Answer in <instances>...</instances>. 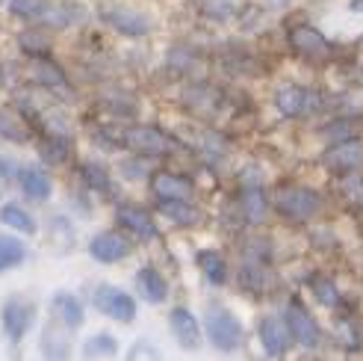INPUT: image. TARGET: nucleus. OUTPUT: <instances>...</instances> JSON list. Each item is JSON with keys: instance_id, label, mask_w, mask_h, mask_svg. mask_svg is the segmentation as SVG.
<instances>
[{"instance_id": "nucleus-39", "label": "nucleus", "mask_w": 363, "mask_h": 361, "mask_svg": "<svg viewBox=\"0 0 363 361\" xmlns=\"http://www.w3.org/2000/svg\"><path fill=\"white\" fill-rule=\"evenodd\" d=\"M349 9L352 12H363V0H349Z\"/></svg>"}, {"instance_id": "nucleus-40", "label": "nucleus", "mask_w": 363, "mask_h": 361, "mask_svg": "<svg viewBox=\"0 0 363 361\" xmlns=\"http://www.w3.org/2000/svg\"><path fill=\"white\" fill-rule=\"evenodd\" d=\"M269 4H272V6H284V4H286V0H269Z\"/></svg>"}, {"instance_id": "nucleus-13", "label": "nucleus", "mask_w": 363, "mask_h": 361, "mask_svg": "<svg viewBox=\"0 0 363 361\" xmlns=\"http://www.w3.org/2000/svg\"><path fill=\"white\" fill-rule=\"evenodd\" d=\"M101 18H104V24L110 27V30H116L118 36H127V39H142V36H148L151 30H154V21L145 12H139V9H133V6H106L104 12H101Z\"/></svg>"}, {"instance_id": "nucleus-28", "label": "nucleus", "mask_w": 363, "mask_h": 361, "mask_svg": "<svg viewBox=\"0 0 363 361\" xmlns=\"http://www.w3.org/2000/svg\"><path fill=\"white\" fill-rule=\"evenodd\" d=\"M27 246L15 234H0V273H9L18 264H24Z\"/></svg>"}, {"instance_id": "nucleus-23", "label": "nucleus", "mask_w": 363, "mask_h": 361, "mask_svg": "<svg viewBox=\"0 0 363 361\" xmlns=\"http://www.w3.org/2000/svg\"><path fill=\"white\" fill-rule=\"evenodd\" d=\"M157 210L172 220L174 225H195L201 222V208L192 198H157Z\"/></svg>"}, {"instance_id": "nucleus-42", "label": "nucleus", "mask_w": 363, "mask_h": 361, "mask_svg": "<svg viewBox=\"0 0 363 361\" xmlns=\"http://www.w3.org/2000/svg\"><path fill=\"white\" fill-rule=\"evenodd\" d=\"M0 166H4V160H0Z\"/></svg>"}, {"instance_id": "nucleus-4", "label": "nucleus", "mask_w": 363, "mask_h": 361, "mask_svg": "<svg viewBox=\"0 0 363 361\" xmlns=\"http://www.w3.org/2000/svg\"><path fill=\"white\" fill-rule=\"evenodd\" d=\"M286 45H289V50H293L296 57L311 60V63H328V60H334V50H337L328 36H325L319 27L307 24V21L289 24Z\"/></svg>"}, {"instance_id": "nucleus-15", "label": "nucleus", "mask_w": 363, "mask_h": 361, "mask_svg": "<svg viewBox=\"0 0 363 361\" xmlns=\"http://www.w3.org/2000/svg\"><path fill=\"white\" fill-rule=\"evenodd\" d=\"M116 220L124 231H130L136 240L142 243H148V240H157V222H154V216L145 210L142 205H133V202H121L116 205Z\"/></svg>"}, {"instance_id": "nucleus-5", "label": "nucleus", "mask_w": 363, "mask_h": 361, "mask_svg": "<svg viewBox=\"0 0 363 361\" xmlns=\"http://www.w3.org/2000/svg\"><path fill=\"white\" fill-rule=\"evenodd\" d=\"M325 107V95L301 83H284L275 89V110L284 119H311Z\"/></svg>"}, {"instance_id": "nucleus-19", "label": "nucleus", "mask_w": 363, "mask_h": 361, "mask_svg": "<svg viewBox=\"0 0 363 361\" xmlns=\"http://www.w3.org/2000/svg\"><path fill=\"white\" fill-rule=\"evenodd\" d=\"M133 284H136V293L148 305H162L169 299V281L157 266H139Z\"/></svg>"}, {"instance_id": "nucleus-41", "label": "nucleus", "mask_w": 363, "mask_h": 361, "mask_svg": "<svg viewBox=\"0 0 363 361\" xmlns=\"http://www.w3.org/2000/svg\"><path fill=\"white\" fill-rule=\"evenodd\" d=\"M0 86H4V71H0Z\"/></svg>"}, {"instance_id": "nucleus-14", "label": "nucleus", "mask_w": 363, "mask_h": 361, "mask_svg": "<svg viewBox=\"0 0 363 361\" xmlns=\"http://www.w3.org/2000/svg\"><path fill=\"white\" fill-rule=\"evenodd\" d=\"M169 326H172V335H174L180 350H189V352L201 350L207 335L201 329V323H198V317L186 308V305H174L169 311Z\"/></svg>"}, {"instance_id": "nucleus-32", "label": "nucleus", "mask_w": 363, "mask_h": 361, "mask_svg": "<svg viewBox=\"0 0 363 361\" xmlns=\"http://www.w3.org/2000/svg\"><path fill=\"white\" fill-rule=\"evenodd\" d=\"M337 335H340V344L346 347V350H360V347H363V326H360V320H357V317L342 314Z\"/></svg>"}, {"instance_id": "nucleus-3", "label": "nucleus", "mask_w": 363, "mask_h": 361, "mask_svg": "<svg viewBox=\"0 0 363 361\" xmlns=\"http://www.w3.org/2000/svg\"><path fill=\"white\" fill-rule=\"evenodd\" d=\"M204 335L213 344V350H219L225 355L242 350L245 344V329L240 317L233 314L230 308H225L222 302H210L207 305V314H204Z\"/></svg>"}, {"instance_id": "nucleus-22", "label": "nucleus", "mask_w": 363, "mask_h": 361, "mask_svg": "<svg viewBox=\"0 0 363 361\" xmlns=\"http://www.w3.org/2000/svg\"><path fill=\"white\" fill-rule=\"evenodd\" d=\"M50 317L60 320V323H65L68 329H80L83 320H86L83 302H80L74 293H68V291L53 293V299H50Z\"/></svg>"}, {"instance_id": "nucleus-27", "label": "nucleus", "mask_w": 363, "mask_h": 361, "mask_svg": "<svg viewBox=\"0 0 363 361\" xmlns=\"http://www.w3.org/2000/svg\"><path fill=\"white\" fill-rule=\"evenodd\" d=\"M0 222H4L6 228H12V231H18V234H24V237H33V234L39 231V225H35V220H33V213L24 210L21 205H15V202L0 208Z\"/></svg>"}, {"instance_id": "nucleus-20", "label": "nucleus", "mask_w": 363, "mask_h": 361, "mask_svg": "<svg viewBox=\"0 0 363 361\" xmlns=\"http://www.w3.org/2000/svg\"><path fill=\"white\" fill-rule=\"evenodd\" d=\"M18 187H21V193L30 198V202H48L50 193H53L50 175L35 163H27V166L18 169Z\"/></svg>"}, {"instance_id": "nucleus-26", "label": "nucleus", "mask_w": 363, "mask_h": 361, "mask_svg": "<svg viewBox=\"0 0 363 361\" xmlns=\"http://www.w3.org/2000/svg\"><path fill=\"white\" fill-rule=\"evenodd\" d=\"M33 77L39 80L45 89H50V92H62V89L68 86V77H65V71L53 63L50 57H39V60H33Z\"/></svg>"}, {"instance_id": "nucleus-10", "label": "nucleus", "mask_w": 363, "mask_h": 361, "mask_svg": "<svg viewBox=\"0 0 363 361\" xmlns=\"http://www.w3.org/2000/svg\"><path fill=\"white\" fill-rule=\"evenodd\" d=\"M92 305H95V311H101L104 317H110L116 323L136 320V299L116 284H98L92 291Z\"/></svg>"}, {"instance_id": "nucleus-1", "label": "nucleus", "mask_w": 363, "mask_h": 361, "mask_svg": "<svg viewBox=\"0 0 363 361\" xmlns=\"http://www.w3.org/2000/svg\"><path fill=\"white\" fill-rule=\"evenodd\" d=\"M272 208H275L278 216H284L286 222L307 225L322 216L325 198L319 190L307 187V184H281L275 190V198H272Z\"/></svg>"}, {"instance_id": "nucleus-25", "label": "nucleus", "mask_w": 363, "mask_h": 361, "mask_svg": "<svg viewBox=\"0 0 363 361\" xmlns=\"http://www.w3.org/2000/svg\"><path fill=\"white\" fill-rule=\"evenodd\" d=\"M307 287H311L313 299L322 305V308H340V305H342V291L337 287V281L331 276L313 273L311 279H307Z\"/></svg>"}, {"instance_id": "nucleus-7", "label": "nucleus", "mask_w": 363, "mask_h": 361, "mask_svg": "<svg viewBox=\"0 0 363 361\" xmlns=\"http://www.w3.org/2000/svg\"><path fill=\"white\" fill-rule=\"evenodd\" d=\"M33 323H35V302L33 299H27V296L4 299V305H0V326H4V335L12 347L21 344L24 335L33 329Z\"/></svg>"}, {"instance_id": "nucleus-33", "label": "nucleus", "mask_w": 363, "mask_h": 361, "mask_svg": "<svg viewBox=\"0 0 363 361\" xmlns=\"http://www.w3.org/2000/svg\"><path fill=\"white\" fill-rule=\"evenodd\" d=\"M0 136L15 142V146H24V142L30 139V131L24 128V122L21 119H15L12 113L6 110H0Z\"/></svg>"}, {"instance_id": "nucleus-18", "label": "nucleus", "mask_w": 363, "mask_h": 361, "mask_svg": "<svg viewBox=\"0 0 363 361\" xmlns=\"http://www.w3.org/2000/svg\"><path fill=\"white\" fill-rule=\"evenodd\" d=\"M240 216L248 225H263L269 216V198L260 187V180H242L240 190Z\"/></svg>"}, {"instance_id": "nucleus-16", "label": "nucleus", "mask_w": 363, "mask_h": 361, "mask_svg": "<svg viewBox=\"0 0 363 361\" xmlns=\"http://www.w3.org/2000/svg\"><path fill=\"white\" fill-rule=\"evenodd\" d=\"M89 255L98 264H118L133 255V243L118 231H101L89 240Z\"/></svg>"}, {"instance_id": "nucleus-8", "label": "nucleus", "mask_w": 363, "mask_h": 361, "mask_svg": "<svg viewBox=\"0 0 363 361\" xmlns=\"http://www.w3.org/2000/svg\"><path fill=\"white\" fill-rule=\"evenodd\" d=\"M9 12L42 30H62L71 21V15L62 6H50L48 0H9Z\"/></svg>"}, {"instance_id": "nucleus-34", "label": "nucleus", "mask_w": 363, "mask_h": 361, "mask_svg": "<svg viewBox=\"0 0 363 361\" xmlns=\"http://www.w3.org/2000/svg\"><path fill=\"white\" fill-rule=\"evenodd\" d=\"M80 175H83V180H86L89 190H95V193H110V172H106L104 166H98V163H83V166H80Z\"/></svg>"}, {"instance_id": "nucleus-31", "label": "nucleus", "mask_w": 363, "mask_h": 361, "mask_svg": "<svg viewBox=\"0 0 363 361\" xmlns=\"http://www.w3.org/2000/svg\"><path fill=\"white\" fill-rule=\"evenodd\" d=\"M86 358H110L118 352V340L110 335V332H98L86 340V347H83Z\"/></svg>"}, {"instance_id": "nucleus-37", "label": "nucleus", "mask_w": 363, "mask_h": 361, "mask_svg": "<svg viewBox=\"0 0 363 361\" xmlns=\"http://www.w3.org/2000/svg\"><path fill=\"white\" fill-rule=\"evenodd\" d=\"M230 0H207V15L219 18V21H225V18H230Z\"/></svg>"}, {"instance_id": "nucleus-30", "label": "nucleus", "mask_w": 363, "mask_h": 361, "mask_svg": "<svg viewBox=\"0 0 363 361\" xmlns=\"http://www.w3.org/2000/svg\"><path fill=\"white\" fill-rule=\"evenodd\" d=\"M18 48H21L30 60H39V57H48L50 53V42H48V33L42 27L35 30H24L18 36Z\"/></svg>"}, {"instance_id": "nucleus-6", "label": "nucleus", "mask_w": 363, "mask_h": 361, "mask_svg": "<svg viewBox=\"0 0 363 361\" xmlns=\"http://www.w3.org/2000/svg\"><path fill=\"white\" fill-rule=\"evenodd\" d=\"M284 317H286L289 332H293V340H296L301 350H319L325 344V332L319 326V320L304 308V302L298 296H293V299L286 302Z\"/></svg>"}, {"instance_id": "nucleus-24", "label": "nucleus", "mask_w": 363, "mask_h": 361, "mask_svg": "<svg viewBox=\"0 0 363 361\" xmlns=\"http://www.w3.org/2000/svg\"><path fill=\"white\" fill-rule=\"evenodd\" d=\"M198 266H201V273L207 276V281L216 284V287L228 284V279H230L228 261H225V255L219 249H201L198 252Z\"/></svg>"}, {"instance_id": "nucleus-9", "label": "nucleus", "mask_w": 363, "mask_h": 361, "mask_svg": "<svg viewBox=\"0 0 363 361\" xmlns=\"http://www.w3.org/2000/svg\"><path fill=\"white\" fill-rule=\"evenodd\" d=\"M319 163L328 169L334 178H349L363 172V139H346V142H334L322 151Z\"/></svg>"}, {"instance_id": "nucleus-12", "label": "nucleus", "mask_w": 363, "mask_h": 361, "mask_svg": "<svg viewBox=\"0 0 363 361\" xmlns=\"http://www.w3.org/2000/svg\"><path fill=\"white\" fill-rule=\"evenodd\" d=\"M257 338H260V347L269 358H284L289 352V347L296 344L284 314H263L257 320Z\"/></svg>"}, {"instance_id": "nucleus-21", "label": "nucleus", "mask_w": 363, "mask_h": 361, "mask_svg": "<svg viewBox=\"0 0 363 361\" xmlns=\"http://www.w3.org/2000/svg\"><path fill=\"white\" fill-rule=\"evenodd\" d=\"M151 193L157 198H192L195 187L186 175H174V172H154L151 175Z\"/></svg>"}, {"instance_id": "nucleus-35", "label": "nucleus", "mask_w": 363, "mask_h": 361, "mask_svg": "<svg viewBox=\"0 0 363 361\" xmlns=\"http://www.w3.org/2000/svg\"><path fill=\"white\" fill-rule=\"evenodd\" d=\"M340 193H346V202H352L357 210H363V172L340 178Z\"/></svg>"}, {"instance_id": "nucleus-2", "label": "nucleus", "mask_w": 363, "mask_h": 361, "mask_svg": "<svg viewBox=\"0 0 363 361\" xmlns=\"http://www.w3.org/2000/svg\"><path fill=\"white\" fill-rule=\"evenodd\" d=\"M275 273H272V240L251 237L242 246V264H240V284L248 293H266Z\"/></svg>"}, {"instance_id": "nucleus-17", "label": "nucleus", "mask_w": 363, "mask_h": 361, "mask_svg": "<svg viewBox=\"0 0 363 361\" xmlns=\"http://www.w3.org/2000/svg\"><path fill=\"white\" fill-rule=\"evenodd\" d=\"M71 332L65 323L60 320H48L45 329H42V340H39V350L45 361H68L71 358Z\"/></svg>"}, {"instance_id": "nucleus-11", "label": "nucleus", "mask_w": 363, "mask_h": 361, "mask_svg": "<svg viewBox=\"0 0 363 361\" xmlns=\"http://www.w3.org/2000/svg\"><path fill=\"white\" fill-rule=\"evenodd\" d=\"M121 146L139 157H160L172 151V139L151 124H130L121 131Z\"/></svg>"}, {"instance_id": "nucleus-29", "label": "nucleus", "mask_w": 363, "mask_h": 361, "mask_svg": "<svg viewBox=\"0 0 363 361\" xmlns=\"http://www.w3.org/2000/svg\"><path fill=\"white\" fill-rule=\"evenodd\" d=\"M319 136L328 142V146H334V142H346V139H357V136H360L357 119H349V116L334 119V122H328V124H322Z\"/></svg>"}, {"instance_id": "nucleus-38", "label": "nucleus", "mask_w": 363, "mask_h": 361, "mask_svg": "<svg viewBox=\"0 0 363 361\" xmlns=\"http://www.w3.org/2000/svg\"><path fill=\"white\" fill-rule=\"evenodd\" d=\"M121 169H124V175L127 178H142V175H148V169H145V163H139V160H136V163H121Z\"/></svg>"}, {"instance_id": "nucleus-36", "label": "nucleus", "mask_w": 363, "mask_h": 361, "mask_svg": "<svg viewBox=\"0 0 363 361\" xmlns=\"http://www.w3.org/2000/svg\"><path fill=\"white\" fill-rule=\"evenodd\" d=\"M65 146H68V136H48L45 139V149L42 154L50 160V163H60V160H65Z\"/></svg>"}]
</instances>
